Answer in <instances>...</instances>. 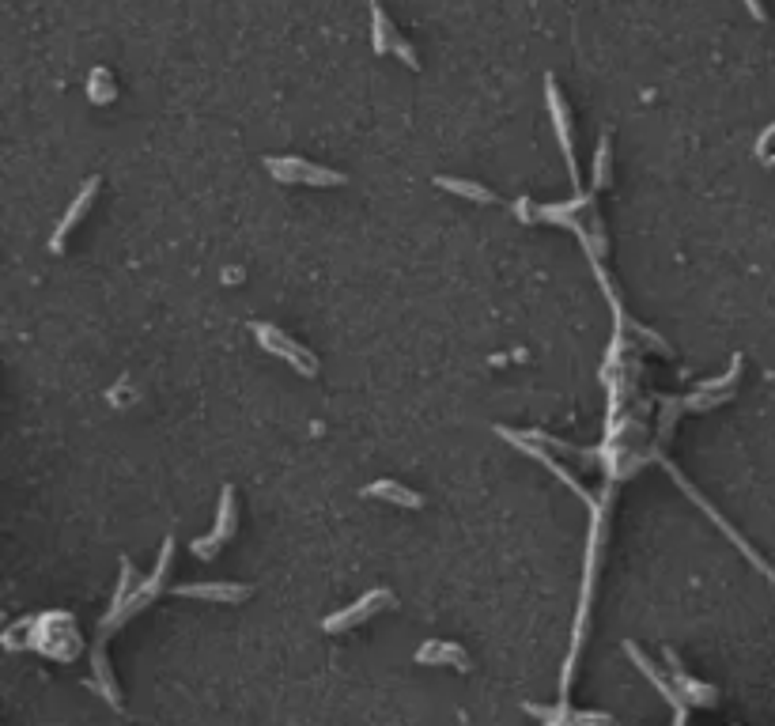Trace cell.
<instances>
[{
	"instance_id": "cell-1",
	"label": "cell",
	"mask_w": 775,
	"mask_h": 726,
	"mask_svg": "<svg viewBox=\"0 0 775 726\" xmlns=\"http://www.w3.org/2000/svg\"><path fill=\"white\" fill-rule=\"evenodd\" d=\"M265 171L273 174L276 182H284V186H318V190H326V186H345L348 182L341 171L299 156H269L265 159Z\"/></svg>"
},
{
	"instance_id": "cell-2",
	"label": "cell",
	"mask_w": 775,
	"mask_h": 726,
	"mask_svg": "<svg viewBox=\"0 0 775 726\" xmlns=\"http://www.w3.org/2000/svg\"><path fill=\"white\" fill-rule=\"evenodd\" d=\"M250 333L258 337V345L265 348V352H273L276 360H284L288 367H292V371L307 375V379H314V375H318V356H314L310 348L299 345V341H292L284 329L269 326V322H250Z\"/></svg>"
},
{
	"instance_id": "cell-3",
	"label": "cell",
	"mask_w": 775,
	"mask_h": 726,
	"mask_svg": "<svg viewBox=\"0 0 775 726\" xmlns=\"http://www.w3.org/2000/svg\"><path fill=\"white\" fill-rule=\"evenodd\" d=\"M171 553H174V541L167 537V541H163V553H159V564H155L152 575H148L144 583H137V590L125 598V605H121L118 613H106V617H103V628H99L103 636H99V640H106V632H114V628H118V624H125L129 617H137L140 609H144V605L152 602L155 594L163 590V575H167V568H171Z\"/></svg>"
},
{
	"instance_id": "cell-4",
	"label": "cell",
	"mask_w": 775,
	"mask_h": 726,
	"mask_svg": "<svg viewBox=\"0 0 775 726\" xmlns=\"http://www.w3.org/2000/svg\"><path fill=\"white\" fill-rule=\"evenodd\" d=\"M496 432H500L503 439H507V443H515V447L522 450L526 458H534V462H541V466L549 469V473H556V477H560V481L568 484V488H571V492H575V496H579V500H586V503H590V507H598V503H594V496H590V492H586L583 484H579V477H575V473H568V466H564V462H560L556 454H549V447H545V443H537V439H530V435H526V432H511V428H496Z\"/></svg>"
},
{
	"instance_id": "cell-5",
	"label": "cell",
	"mask_w": 775,
	"mask_h": 726,
	"mask_svg": "<svg viewBox=\"0 0 775 726\" xmlns=\"http://www.w3.org/2000/svg\"><path fill=\"white\" fill-rule=\"evenodd\" d=\"M666 473H670L673 481L681 484V492H685V496H689V500L696 503V507H700V511H704L707 519L715 522V526H719V530H723V534L730 537V541H734V545H738V553H745V560H749V564H753V568H760V571H764V575H768V579H772V583H775V568H772V564H764V556H760L757 549H753V545H745V537H741L738 530H734V526H730V522H726L723 515H719V511H715V507H711V503H707L704 496H700V492H696V488H692V484L685 481V477H681V473H677V466H670V462H666Z\"/></svg>"
},
{
	"instance_id": "cell-6",
	"label": "cell",
	"mask_w": 775,
	"mask_h": 726,
	"mask_svg": "<svg viewBox=\"0 0 775 726\" xmlns=\"http://www.w3.org/2000/svg\"><path fill=\"white\" fill-rule=\"evenodd\" d=\"M386 605H394V594L390 590H367L360 602H352L345 605V609H337V613H329L326 621H322V628L326 632H348V628H356L360 621H367V617H375L379 609H386Z\"/></svg>"
},
{
	"instance_id": "cell-7",
	"label": "cell",
	"mask_w": 775,
	"mask_h": 726,
	"mask_svg": "<svg viewBox=\"0 0 775 726\" xmlns=\"http://www.w3.org/2000/svg\"><path fill=\"white\" fill-rule=\"evenodd\" d=\"M231 534H235V488H231V484H224V492H220V507H216V530L193 541V556L212 560V556L224 549V541Z\"/></svg>"
},
{
	"instance_id": "cell-8",
	"label": "cell",
	"mask_w": 775,
	"mask_h": 726,
	"mask_svg": "<svg viewBox=\"0 0 775 726\" xmlns=\"http://www.w3.org/2000/svg\"><path fill=\"white\" fill-rule=\"evenodd\" d=\"M371 46L375 53H397L409 69H420V61H416V50L405 42V38L397 35V27L390 23V16L382 12L379 4H371Z\"/></svg>"
},
{
	"instance_id": "cell-9",
	"label": "cell",
	"mask_w": 775,
	"mask_h": 726,
	"mask_svg": "<svg viewBox=\"0 0 775 726\" xmlns=\"http://www.w3.org/2000/svg\"><path fill=\"white\" fill-rule=\"evenodd\" d=\"M545 99H549L552 125H556V137H560V148H564V159H568V174H571V182H575V190H579V159H575L568 106H564V95H560V87H556V76H545Z\"/></svg>"
},
{
	"instance_id": "cell-10",
	"label": "cell",
	"mask_w": 775,
	"mask_h": 726,
	"mask_svg": "<svg viewBox=\"0 0 775 726\" xmlns=\"http://www.w3.org/2000/svg\"><path fill=\"white\" fill-rule=\"evenodd\" d=\"M662 655H666V666H670V677H673V685H677V692H681L689 704H700V708H715V696H719V692L711 689V685H704V681H696V677L685 674V666H681V658H677V651H673V647H666Z\"/></svg>"
},
{
	"instance_id": "cell-11",
	"label": "cell",
	"mask_w": 775,
	"mask_h": 726,
	"mask_svg": "<svg viewBox=\"0 0 775 726\" xmlns=\"http://www.w3.org/2000/svg\"><path fill=\"white\" fill-rule=\"evenodd\" d=\"M174 594H178V598H201V602L231 605V602L250 598L254 587H246V583H182V587H174Z\"/></svg>"
},
{
	"instance_id": "cell-12",
	"label": "cell",
	"mask_w": 775,
	"mask_h": 726,
	"mask_svg": "<svg viewBox=\"0 0 775 726\" xmlns=\"http://www.w3.org/2000/svg\"><path fill=\"white\" fill-rule=\"evenodd\" d=\"M624 655L632 658V662H636L639 670H643V674H647V677H651V681H655V689L662 692V696H666V700H670V704H673V719L681 723V719L689 715V704H685V700L677 696V685H673V681H666V677L658 674V666H655V662H651V658H647V655H643V651H639L636 643H624Z\"/></svg>"
},
{
	"instance_id": "cell-13",
	"label": "cell",
	"mask_w": 775,
	"mask_h": 726,
	"mask_svg": "<svg viewBox=\"0 0 775 726\" xmlns=\"http://www.w3.org/2000/svg\"><path fill=\"white\" fill-rule=\"evenodd\" d=\"M416 662H420V666H454V670H462V674L473 670L465 647L447 643V640H431V643H424V647H416Z\"/></svg>"
},
{
	"instance_id": "cell-14",
	"label": "cell",
	"mask_w": 775,
	"mask_h": 726,
	"mask_svg": "<svg viewBox=\"0 0 775 726\" xmlns=\"http://www.w3.org/2000/svg\"><path fill=\"white\" fill-rule=\"evenodd\" d=\"M95 193H99V178H87L84 190L72 197V205H69V212H65V220H61V224H57V231H53V239H50L53 254H61V246H65V239H69V231L80 224V220H84V212L91 208Z\"/></svg>"
},
{
	"instance_id": "cell-15",
	"label": "cell",
	"mask_w": 775,
	"mask_h": 726,
	"mask_svg": "<svg viewBox=\"0 0 775 726\" xmlns=\"http://www.w3.org/2000/svg\"><path fill=\"white\" fill-rule=\"evenodd\" d=\"M363 496H371V500H386V503H397V507H424V496L413 492V488H405V484L397 481H375V484H363Z\"/></svg>"
},
{
	"instance_id": "cell-16",
	"label": "cell",
	"mask_w": 775,
	"mask_h": 726,
	"mask_svg": "<svg viewBox=\"0 0 775 726\" xmlns=\"http://www.w3.org/2000/svg\"><path fill=\"white\" fill-rule=\"evenodd\" d=\"M530 715L545 719V723H613L609 711H571V708H537V704H526Z\"/></svg>"
},
{
	"instance_id": "cell-17",
	"label": "cell",
	"mask_w": 775,
	"mask_h": 726,
	"mask_svg": "<svg viewBox=\"0 0 775 726\" xmlns=\"http://www.w3.org/2000/svg\"><path fill=\"white\" fill-rule=\"evenodd\" d=\"M435 186L447 193H458V197H469V201H477V205H492V201H496V193L488 190L484 182H473V178H450V174H439Z\"/></svg>"
},
{
	"instance_id": "cell-18",
	"label": "cell",
	"mask_w": 775,
	"mask_h": 726,
	"mask_svg": "<svg viewBox=\"0 0 775 726\" xmlns=\"http://www.w3.org/2000/svg\"><path fill=\"white\" fill-rule=\"evenodd\" d=\"M103 643L99 640L95 643V655H91V681L103 689V696L114 704V708H121V700H118V689H114V677H110V666H106V651H103Z\"/></svg>"
},
{
	"instance_id": "cell-19",
	"label": "cell",
	"mask_w": 775,
	"mask_h": 726,
	"mask_svg": "<svg viewBox=\"0 0 775 726\" xmlns=\"http://www.w3.org/2000/svg\"><path fill=\"white\" fill-rule=\"evenodd\" d=\"M114 95H118V87H114V76L106 69H95L87 76V99H91V103L106 106V103H114Z\"/></svg>"
},
{
	"instance_id": "cell-20",
	"label": "cell",
	"mask_w": 775,
	"mask_h": 726,
	"mask_svg": "<svg viewBox=\"0 0 775 726\" xmlns=\"http://www.w3.org/2000/svg\"><path fill=\"white\" fill-rule=\"evenodd\" d=\"M609 137L598 140V156H594V190H605L609 186Z\"/></svg>"
},
{
	"instance_id": "cell-21",
	"label": "cell",
	"mask_w": 775,
	"mask_h": 726,
	"mask_svg": "<svg viewBox=\"0 0 775 726\" xmlns=\"http://www.w3.org/2000/svg\"><path fill=\"white\" fill-rule=\"evenodd\" d=\"M515 212H518V220H526V224H534L537 220V205L530 201V197H522V201L515 205Z\"/></svg>"
},
{
	"instance_id": "cell-22",
	"label": "cell",
	"mask_w": 775,
	"mask_h": 726,
	"mask_svg": "<svg viewBox=\"0 0 775 726\" xmlns=\"http://www.w3.org/2000/svg\"><path fill=\"white\" fill-rule=\"evenodd\" d=\"M745 8H749V16L760 19V23L768 19V12H764V4H760V0H745Z\"/></svg>"
}]
</instances>
